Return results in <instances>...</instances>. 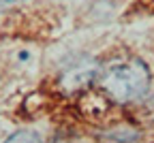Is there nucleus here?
<instances>
[{
	"instance_id": "obj_1",
	"label": "nucleus",
	"mask_w": 154,
	"mask_h": 143,
	"mask_svg": "<svg viewBox=\"0 0 154 143\" xmlns=\"http://www.w3.org/2000/svg\"><path fill=\"white\" fill-rule=\"evenodd\" d=\"M99 86L118 103H133L148 92L150 73L139 60H116L99 73Z\"/></svg>"
},
{
	"instance_id": "obj_2",
	"label": "nucleus",
	"mask_w": 154,
	"mask_h": 143,
	"mask_svg": "<svg viewBox=\"0 0 154 143\" xmlns=\"http://www.w3.org/2000/svg\"><path fill=\"white\" fill-rule=\"evenodd\" d=\"M7 143H38V139H36V135H34V132L19 130V132H15L13 137H9V141H7Z\"/></svg>"
},
{
	"instance_id": "obj_3",
	"label": "nucleus",
	"mask_w": 154,
	"mask_h": 143,
	"mask_svg": "<svg viewBox=\"0 0 154 143\" xmlns=\"http://www.w3.org/2000/svg\"><path fill=\"white\" fill-rule=\"evenodd\" d=\"M22 0H0V11H5V9H11L15 5H19Z\"/></svg>"
}]
</instances>
